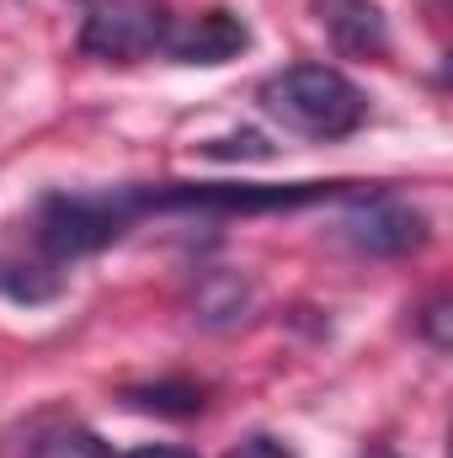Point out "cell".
Segmentation results:
<instances>
[{"mask_svg":"<svg viewBox=\"0 0 453 458\" xmlns=\"http://www.w3.org/2000/svg\"><path fill=\"white\" fill-rule=\"evenodd\" d=\"M225 458H294L278 437H245V443H235Z\"/></svg>","mask_w":453,"mask_h":458,"instance_id":"cell-12","label":"cell"},{"mask_svg":"<svg viewBox=\"0 0 453 458\" xmlns=\"http://www.w3.org/2000/svg\"><path fill=\"white\" fill-rule=\"evenodd\" d=\"M422 331H427V342H432V346H449L453 342V331H449V299H443V293L422 310Z\"/></svg>","mask_w":453,"mask_h":458,"instance_id":"cell-11","label":"cell"},{"mask_svg":"<svg viewBox=\"0 0 453 458\" xmlns=\"http://www.w3.org/2000/svg\"><path fill=\"white\" fill-rule=\"evenodd\" d=\"M251 27L235 11H203L187 21H171L160 38V54H171L176 64H229L235 54H245Z\"/></svg>","mask_w":453,"mask_h":458,"instance_id":"cell-5","label":"cell"},{"mask_svg":"<svg viewBox=\"0 0 453 458\" xmlns=\"http://www.w3.org/2000/svg\"><path fill=\"white\" fill-rule=\"evenodd\" d=\"M27 458H107V443L91 427H59V432H48Z\"/></svg>","mask_w":453,"mask_h":458,"instance_id":"cell-9","label":"cell"},{"mask_svg":"<svg viewBox=\"0 0 453 458\" xmlns=\"http://www.w3.org/2000/svg\"><path fill=\"white\" fill-rule=\"evenodd\" d=\"M341 229L368 256H411L427 245V219L389 192H352V208H346Z\"/></svg>","mask_w":453,"mask_h":458,"instance_id":"cell-4","label":"cell"},{"mask_svg":"<svg viewBox=\"0 0 453 458\" xmlns=\"http://www.w3.org/2000/svg\"><path fill=\"white\" fill-rule=\"evenodd\" d=\"M128 458H198L192 448H171V443H144V448H133Z\"/></svg>","mask_w":453,"mask_h":458,"instance_id":"cell-13","label":"cell"},{"mask_svg":"<svg viewBox=\"0 0 453 458\" xmlns=\"http://www.w3.org/2000/svg\"><path fill=\"white\" fill-rule=\"evenodd\" d=\"M315 16L331 32V43L352 59H379L389 48V21L373 0H315Z\"/></svg>","mask_w":453,"mask_h":458,"instance_id":"cell-6","label":"cell"},{"mask_svg":"<svg viewBox=\"0 0 453 458\" xmlns=\"http://www.w3.org/2000/svg\"><path fill=\"white\" fill-rule=\"evenodd\" d=\"M203 155H214V160H235V155L267 160L272 149H267V139H261V133H229V139H214V144H203Z\"/></svg>","mask_w":453,"mask_h":458,"instance_id":"cell-10","label":"cell"},{"mask_svg":"<svg viewBox=\"0 0 453 458\" xmlns=\"http://www.w3.org/2000/svg\"><path fill=\"white\" fill-rule=\"evenodd\" d=\"M144 219L139 214V187H113V192H54L32 214V240L54 261L91 256L113 245L123 229Z\"/></svg>","mask_w":453,"mask_h":458,"instance_id":"cell-2","label":"cell"},{"mask_svg":"<svg viewBox=\"0 0 453 458\" xmlns=\"http://www.w3.org/2000/svg\"><path fill=\"white\" fill-rule=\"evenodd\" d=\"M373 458H395V454H373Z\"/></svg>","mask_w":453,"mask_h":458,"instance_id":"cell-14","label":"cell"},{"mask_svg":"<svg viewBox=\"0 0 453 458\" xmlns=\"http://www.w3.org/2000/svg\"><path fill=\"white\" fill-rule=\"evenodd\" d=\"M59 272L38 267V261H0V293L16 299V304H48L59 299Z\"/></svg>","mask_w":453,"mask_h":458,"instance_id":"cell-8","label":"cell"},{"mask_svg":"<svg viewBox=\"0 0 453 458\" xmlns=\"http://www.w3.org/2000/svg\"><path fill=\"white\" fill-rule=\"evenodd\" d=\"M261 107L288 133L331 144V139H346L363 128L368 97L331 64H294V70H278L261 81Z\"/></svg>","mask_w":453,"mask_h":458,"instance_id":"cell-1","label":"cell"},{"mask_svg":"<svg viewBox=\"0 0 453 458\" xmlns=\"http://www.w3.org/2000/svg\"><path fill=\"white\" fill-rule=\"evenodd\" d=\"M166 27L171 16L155 0H102L81 27V48L91 59H144V54H160Z\"/></svg>","mask_w":453,"mask_h":458,"instance_id":"cell-3","label":"cell"},{"mask_svg":"<svg viewBox=\"0 0 453 458\" xmlns=\"http://www.w3.org/2000/svg\"><path fill=\"white\" fill-rule=\"evenodd\" d=\"M123 405L150 411V416H198V411H203V389L187 384V378H160V384L123 389Z\"/></svg>","mask_w":453,"mask_h":458,"instance_id":"cell-7","label":"cell"}]
</instances>
